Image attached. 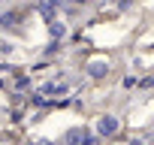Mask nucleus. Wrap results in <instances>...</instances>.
<instances>
[{"label": "nucleus", "mask_w": 154, "mask_h": 145, "mask_svg": "<svg viewBox=\"0 0 154 145\" xmlns=\"http://www.w3.org/2000/svg\"><path fill=\"white\" fill-rule=\"evenodd\" d=\"M100 130H103V133H112V130H115V121H112V118H103Z\"/></svg>", "instance_id": "nucleus-1"}]
</instances>
